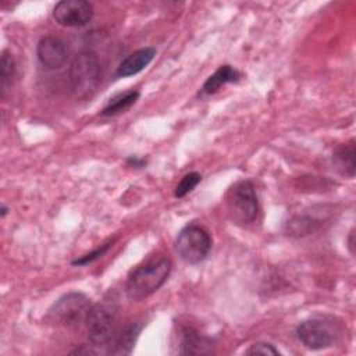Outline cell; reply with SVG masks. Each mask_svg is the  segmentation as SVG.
Segmentation results:
<instances>
[{
  "label": "cell",
  "mask_w": 356,
  "mask_h": 356,
  "mask_svg": "<svg viewBox=\"0 0 356 356\" xmlns=\"http://www.w3.org/2000/svg\"><path fill=\"white\" fill-rule=\"evenodd\" d=\"M211 249V238L209 232L196 224L182 228L175 241V250L182 260L191 264L200 263L206 259Z\"/></svg>",
  "instance_id": "6"
},
{
  "label": "cell",
  "mask_w": 356,
  "mask_h": 356,
  "mask_svg": "<svg viewBox=\"0 0 356 356\" xmlns=\"http://www.w3.org/2000/svg\"><path fill=\"white\" fill-rule=\"evenodd\" d=\"M353 235H355V234H353V229H352V231H350V234H349V239H348L349 249H350V252H352V253H353V246H355V245H353Z\"/></svg>",
  "instance_id": "21"
},
{
  "label": "cell",
  "mask_w": 356,
  "mask_h": 356,
  "mask_svg": "<svg viewBox=\"0 0 356 356\" xmlns=\"http://www.w3.org/2000/svg\"><path fill=\"white\" fill-rule=\"evenodd\" d=\"M138 97H139L138 90H129L127 93L118 95L117 97L110 100V103L103 108L102 113L103 115H117L120 113H124L138 100Z\"/></svg>",
  "instance_id": "16"
},
{
  "label": "cell",
  "mask_w": 356,
  "mask_h": 356,
  "mask_svg": "<svg viewBox=\"0 0 356 356\" xmlns=\"http://www.w3.org/2000/svg\"><path fill=\"white\" fill-rule=\"evenodd\" d=\"M7 214V207L6 206H1V217H4Z\"/></svg>",
  "instance_id": "22"
},
{
  "label": "cell",
  "mask_w": 356,
  "mask_h": 356,
  "mask_svg": "<svg viewBox=\"0 0 356 356\" xmlns=\"http://www.w3.org/2000/svg\"><path fill=\"white\" fill-rule=\"evenodd\" d=\"M70 85L79 99L92 96L100 82V64L95 53L79 51L70 65Z\"/></svg>",
  "instance_id": "2"
},
{
  "label": "cell",
  "mask_w": 356,
  "mask_h": 356,
  "mask_svg": "<svg viewBox=\"0 0 356 356\" xmlns=\"http://www.w3.org/2000/svg\"><path fill=\"white\" fill-rule=\"evenodd\" d=\"M298 339L309 349H324L331 346L335 339L337 334L330 327L328 323L320 318H310L302 321L296 328Z\"/></svg>",
  "instance_id": "7"
},
{
  "label": "cell",
  "mask_w": 356,
  "mask_h": 356,
  "mask_svg": "<svg viewBox=\"0 0 356 356\" xmlns=\"http://www.w3.org/2000/svg\"><path fill=\"white\" fill-rule=\"evenodd\" d=\"M142 330L140 323H132L127 325L117 337H114L113 348H110V353L113 355H129L135 346V342Z\"/></svg>",
  "instance_id": "11"
},
{
  "label": "cell",
  "mask_w": 356,
  "mask_h": 356,
  "mask_svg": "<svg viewBox=\"0 0 356 356\" xmlns=\"http://www.w3.org/2000/svg\"><path fill=\"white\" fill-rule=\"evenodd\" d=\"M154 56H156V49H153V47H143V49H139V50L131 53L128 57H125L120 63L117 72H115L117 76L127 78V76L139 74L153 61Z\"/></svg>",
  "instance_id": "10"
},
{
  "label": "cell",
  "mask_w": 356,
  "mask_h": 356,
  "mask_svg": "<svg viewBox=\"0 0 356 356\" xmlns=\"http://www.w3.org/2000/svg\"><path fill=\"white\" fill-rule=\"evenodd\" d=\"M320 227V221L310 216H293L285 225V232L289 236H306Z\"/></svg>",
  "instance_id": "13"
},
{
  "label": "cell",
  "mask_w": 356,
  "mask_h": 356,
  "mask_svg": "<svg viewBox=\"0 0 356 356\" xmlns=\"http://www.w3.org/2000/svg\"><path fill=\"white\" fill-rule=\"evenodd\" d=\"M36 54L43 67L56 70L65 64L68 58V49L61 39L56 36H44L38 43Z\"/></svg>",
  "instance_id": "9"
},
{
  "label": "cell",
  "mask_w": 356,
  "mask_h": 356,
  "mask_svg": "<svg viewBox=\"0 0 356 356\" xmlns=\"http://www.w3.org/2000/svg\"><path fill=\"white\" fill-rule=\"evenodd\" d=\"M200 179H202V177L196 171L185 174L175 188V192H174L175 197H184L185 195H188L191 191H193L197 186Z\"/></svg>",
  "instance_id": "18"
},
{
  "label": "cell",
  "mask_w": 356,
  "mask_h": 356,
  "mask_svg": "<svg viewBox=\"0 0 356 356\" xmlns=\"http://www.w3.org/2000/svg\"><path fill=\"white\" fill-rule=\"evenodd\" d=\"M334 161L341 174L348 177L355 175V140L341 145L334 153Z\"/></svg>",
  "instance_id": "14"
},
{
  "label": "cell",
  "mask_w": 356,
  "mask_h": 356,
  "mask_svg": "<svg viewBox=\"0 0 356 356\" xmlns=\"http://www.w3.org/2000/svg\"><path fill=\"white\" fill-rule=\"evenodd\" d=\"M14 72H15L14 57L11 53L4 50L1 53V60H0V85H1L3 90L11 82Z\"/></svg>",
  "instance_id": "17"
},
{
  "label": "cell",
  "mask_w": 356,
  "mask_h": 356,
  "mask_svg": "<svg viewBox=\"0 0 356 356\" xmlns=\"http://www.w3.org/2000/svg\"><path fill=\"white\" fill-rule=\"evenodd\" d=\"M209 346L206 339L199 335L197 331L193 328H185L182 331V341H181V353L185 355H196V353H206Z\"/></svg>",
  "instance_id": "15"
},
{
  "label": "cell",
  "mask_w": 356,
  "mask_h": 356,
  "mask_svg": "<svg viewBox=\"0 0 356 356\" xmlns=\"http://www.w3.org/2000/svg\"><path fill=\"white\" fill-rule=\"evenodd\" d=\"M171 261L168 257L157 256L138 266L128 275L125 292L131 300H142L154 293L168 278Z\"/></svg>",
  "instance_id": "1"
},
{
  "label": "cell",
  "mask_w": 356,
  "mask_h": 356,
  "mask_svg": "<svg viewBox=\"0 0 356 356\" xmlns=\"http://www.w3.org/2000/svg\"><path fill=\"white\" fill-rule=\"evenodd\" d=\"M225 206L229 218L239 225H248L257 217L259 203L254 185L250 181L235 182L225 193Z\"/></svg>",
  "instance_id": "3"
},
{
  "label": "cell",
  "mask_w": 356,
  "mask_h": 356,
  "mask_svg": "<svg viewBox=\"0 0 356 356\" xmlns=\"http://www.w3.org/2000/svg\"><path fill=\"white\" fill-rule=\"evenodd\" d=\"M93 17V7L85 0H63L53 8V18L67 28L86 25Z\"/></svg>",
  "instance_id": "8"
},
{
  "label": "cell",
  "mask_w": 356,
  "mask_h": 356,
  "mask_svg": "<svg viewBox=\"0 0 356 356\" xmlns=\"http://www.w3.org/2000/svg\"><path fill=\"white\" fill-rule=\"evenodd\" d=\"M118 306L113 300L92 305L86 316L88 337L95 346H104L113 341L117 328Z\"/></svg>",
  "instance_id": "4"
},
{
  "label": "cell",
  "mask_w": 356,
  "mask_h": 356,
  "mask_svg": "<svg viewBox=\"0 0 356 356\" xmlns=\"http://www.w3.org/2000/svg\"><path fill=\"white\" fill-rule=\"evenodd\" d=\"M110 246H111V242L104 243L103 246L97 248L96 250H93V252H90V253H86L85 256H82V257H79V259L74 260V261H72V264H74V266H83V264L92 263V261H95V260L100 259V257H102V256H103V254L110 249Z\"/></svg>",
  "instance_id": "19"
},
{
  "label": "cell",
  "mask_w": 356,
  "mask_h": 356,
  "mask_svg": "<svg viewBox=\"0 0 356 356\" xmlns=\"http://www.w3.org/2000/svg\"><path fill=\"white\" fill-rule=\"evenodd\" d=\"M248 355H280V350L267 342H257L246 352Z\"/></svg>",
  "instance_id": "20"
},
{
  "label": "cell",
  "mask_w": 356,
  "mask_h": 356,
  "mask_svg": "<svg viewBox=\"0 0 356 356\" xmlns=\"http://www.w3.org/2000/svg\"><path fill=\"white\" fill-rule=\"evenodd\" d=\"M90 307V299L85 293L70 292L50 307L47 317L57 325L75 327L86 320Z\"/></svg>",
  "instance_id": "5"
},
{
  "label": "cell",
  "mask_w": 356,
  "mask_h": 356,
  "mask_svg": "<svg viewBox=\"0 0 356 356\" xmlns=\"http://www.w3.org/2000/svg\"><path fill=\"white\" fill-rule=\"evenodd\" d=\"M239 76H241L239 72L235 68H232L231 65H221V67H218V70L214 74H211L206 79V82L202 86V92L206 95H213L225 83L236 82L239 79Z\"/></svg>",
  "instance_id": "12"
}]
</instances>
